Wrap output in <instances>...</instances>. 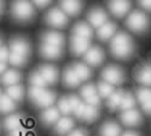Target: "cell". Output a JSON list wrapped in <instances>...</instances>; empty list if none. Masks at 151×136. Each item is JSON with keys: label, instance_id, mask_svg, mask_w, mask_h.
<instances>
[{"label": "cell", "instance_id": "obj_1", "mask_svg": "<svg viewBox=\"0 0 151 136\" xmlns=\"http://www.w3.org/2000/svg\"><path fill=\"white\" fill-rule=\"evenodd\" d=\"M111 54L117 59H127L132 56L134 51V45L128 34L126 33H117L111 40L110 43Z\"/></svg>", "mask_w": 151, "mask_h": 136}, {"label": "cell", "instance_id": "obj_2", "mask_svg": "<svg viewBox=\"0 0 151 136\" xmlns=\"http://www.w3.org/2000/svg\"><path fill=\"white\" fill-rule=\"evenodd\" d=\"M11 14L16 21L27 22L35 16V11L28 0H14L11 6Z\"/></svg>", "mask_w": 151, "mask_h": 136}, {"label": "cell", "instance_id": "obj_3", "mask_svg": "<svg viewBox=\"0 0 151 136\" xmlns=\"http://www.w3.org/2000/svg\"><path fill=\"white\" fill-rule=\"evenodd\" d=\"M126 26L133 33H144L150 27V21L146 15L142 11H134L128 16L126 21Z\"/></svg>", "mask_w": 151, "mask_h": 136}, {"label": "cell", "instance_id": "obj_4", "mask_svg": "<svg viewBox=\"0 0 151 136\" xmlns=\"http://www.w3.org/2000/svg\"><path fill=\"white\" fill-rule=\"evenodd\" d=\"M46 23L53 28H63L68 24L67 14L59 9H51L46 14Z\"/></svg>", "mask_w": 151, "mask_h": 136}, {"label": "cell", "instance_id": "obj_5", "mask_svg": "<svg viewBox=\"0 0 151 136\" xmlns=\"http://www.w3.org/2000/svg\"><path fill=\"white\" fill-rule=\"evenodd\" d=\"M102 78L108 82V83H111V84H120L123 82V78H124V73L123 71L119 68V66H115V65H110V66H106L103 72H102Z\"/></svg>", "mask_w": 151, "mask_h": 136}, {"label": "cell", "instance_id": "obj_6", "mask_svg": "<svg viewBox=\"0 0 151 136\" xmlns=\"http://www.w3.org/2000/svg\"><path fill=\"white\" fill-rule=\"evenodd\" d=\"M129 0H109L108 7L111 11V14L115 17H123L128 14L131 9Z\"/></svg>", "mask_w": 151, "mask_h": 136}, {"label": "cell", "instance_id": "obj_7", "mask_svg": "<svg viewBox=\"0 0 151 136\" xmlns=\"http://www.w3.org/2000/svg\"><path fill=\"white\" fill-rule=\"evenodd\" d=\"M70 47H71V53H74L75 56H82L90 49V40L81 38V36L73 35Z\"/></svg>", "mask_w": 151, "mask_h": 136}, {"label": "cell", "instance_id": "obj_8", "mask_svg": "<svg viewBox=\"0 0 151 136\" xmlns=\"http://www.w3.org/2000/svg\"><path fill=\"white\" fill-rule=\"evenodd\" d=\"M104 52L99 47H91L88 51L83 54L85 61L91 66H98L104 60Z\"/></svg>", "mask_w": 151, "mask_h": 136}, {"label": "cell", "instance_id": "obj_9", "mask_svg": "<svg viewBox=\"0 0 151 136\" xmlns=\"http://www.w3.org/2000/svg\"><path fill=\"white\" fill-rule=\"evenodd\" d=\"M142 115L138 110L132 108V110H127L123 111L121 115V122L124 125L127 127H137L142 123Z\"/></svg>", "mask_w": 151, "mask_h": 136}, {"label": "cell", "instance_id": "obj_10", "mask_svg": "<svg viewBox=\"0 0 151 136\" xmlns=\"http://www.w3.org/2000/svg\"><path fill=\"white\" fill-rule=\"evenodd\" d=\"M87 18H88L90 23L94 28H100L103 24H105L108 22V15L105 14V11L103 9H99V7L92 9L88 12Z\"/></svg>", "mask_w": 151, "mask_h": 136}, {"label": "cell", "instance_id": "obj_11", "mask_svg": "<svg viewBox=\"0 0 151 136\" xmlns=\"http://www.w3.org/2000/svg\"><path fill=\"white\" fill-rule=\"evenodd\" d=\"M59 4L68 16H78L83 6L82 0H59Z\"/></svg>", "mask_w": 151, "mask_h": 136}, {"label": "cell", "instance_id": "obj_12", "mask_svg": "<svg viewBox=\"0 0 151 136\" xmlns=\"http://www.w3.org/2000/svg\"><path fill=\"white\" fill-rule=\"evenodd\" d=\"M40 54L46 59H58L63 54V51H62V47L44 43L40 47Z\"/></svg>", "mask_w": 151, "mask_h": 136}, {"label": "cell", "instance_id": "obj_13", "mask_svg": "<svg viewBox=\"0 0 151 136\" xmlns=\"http://www.w3.org/2000/svg\"><path fill=\"white\" fill-rule=\"evenodd\" d=\"M59 113H60L59 108H57L55 106L47 107L41 113V122L46 125H51L53 123L59 120Z\"/></svg>", "mask_w": 151, "mask_h": 136}, {"label": "cell", "instance_id": "obj_14", "mask_svg": "<svg viewBox=\"0 0 151 136\" xmlns=\"http://www.w3.org/2000/svg\"><path fill=\"white\" fill-rule=\"evenodd\" d=\"M63 82L67 85L68 88H75V87H79L81 80L79 78V76L76 75L74 68H67L64 73H63Z\"/></svg>", "mask_w": 151, "mask_h": 136}, {"label": "cell", "instance_id": "obj_15", "mask_svg": "<svg viewBox=\"0 0 151 136\" xmlns=\"http://www.w3.org/2000/svg\"><path fill=\"white\" fill-rule=\"evenodd\" d=\"M10 52L23 54V56H28L29 54V45L26 40L16 38L12 39L10 42Z\"/></svg>", "mask_w": 151, "mask_h": 136}, {"label": "cell", "instance_id": "obj_16", "mask_svg": "<svg viewBox=\"0 0 151 136\" xmlns=\"http://www.w3.org/2000/svg\"><path fill=\"white\" fill-rule=\"evenodd\" d=\"M39 72L42 75V77L45 78V81L48 84H53L58 81V70L57 68L52 66V65H42L40 66Z\"/></svg>", "mask_w": 151, "mask_h": 136}, {"label": "cell", "instance_id": "obj_17", "mask_svg": "<svg viewBox=\"0 0 151 136\" xmlns=\"http://www.w3.org/2000/svg\"><path fill=\"white\" fill-rule=\"evenodd\" d=\"M55 100H56V94L53 92L44 90L42 94L34 101V105L37 106V107H42V108L45 107V108H47V107H51L53 105Z\"/></svg>", "mask_w": 151, "mask_h": 136}, {"label": "cell", "instance_id": "obj_18", "mask_svg": "<svg viewBox=\"0 0 151 136\" xmlns=\"http://www.w3.org/2000/svg\"><path fill=\"white\" fill-rule=\"evenodd\" d=\"M115 33H116V26H115V23L108 21L100 28H98L97 35H98V38L102 40V41H108L110 38L114 36Z\"/></svg>", "mask_w": 151, "mask_h": 136}, {"label": "cell", "instance_id": "obj_19", "mask_svg": "<svg viewBox=\"0 0 151 136\" xmlns=\"http://www.w3.org/2000/svg\"><path fill=\"white\" fill-rule=\"evenodd\" d=\"M100 136H121V127L115 122H106L99 130Z\"/></svg>", "mask_w": 151, "mask_h": 136}, {"label": "cell", "instance_id": "obj_20", "mask_svg": "<svg viewBox=\"0 0 151 136\" xmlns=\"http://www.w3.org/2000/svg\"><path fill=\"white\" fill-rule=\"evenodd\" d=\"M73 128H74V120L69 117H63L59 118V120L56 123L55 131L59 135H64V134H69Z\"/></svg>", "mask_w": 151, "mask_h": 136}, {"label": "cell", "instance_id": "obj_21", "mask_svg": "<svg viewBox=\"0 0 151 136\" xmlns=\"http://www.w3.org/2000/svg\"><path fill=\"white\" fill-rule=\"evenodd\" d=\"M42 41H44V43L62 47L63 45H64V36H63L60 33H57V31H48V33L44 34Z\"/></svg>", "mask_w": 151, "mask_h": 136}, {"label": "cell", "instance_id": "obj_22", "mask_svg": "<svg viewBox=\"0 0 151 136\" xmlns=\"http://www.w3.org/2000/svg\"><path fill=\"white\" fill-rule=\"evenodd\" d=\"M73 34L76 35V36H81V38H85V39H88V40L93 36L92 28L88 26V24H86L83 22L75 24V27L73 29Z\"/></svg>", "mask_w": 151, "mask_h": 136}, {"label": "cell", "instance_id": "obj_23", "mask_svg": "<svg viewBox=\"0 0 151 136\" xmlns=\"http://www.w3.org/2000/svg\"><path fill=\"white\" fill-rule=\"evenodd\" d=\"M137 80L144 85H151V65H144L138 70Z\"/></svg>", "mask_w": 151, "mask_h": 136}, {"label": "cell", "instance_id": "obj_24", "mask_svg": "<svg viewBox=\"0 0 151 136\" xmlns=\"http://www.w3.org/2000/svg\"><path fill=\"white\" fill-rule=\"evenodd\" d=\"M0 106H1V112L3 113H9V112H12V111L16 108V103L9 94H1Z\"/></svg>", "mask_w": 151, "mask_h": 136}, {"label": "cell", "instance_id": "obj_25", "mask_svg": "<svg viewBox=\"0 0 151 136\" xmlns=\"http://www.w3.org/2000/svg\"><path fill=\"white\" fill-rule=\"evenodd\" d=\"M74 70H75V72H76V75L79 76V78L81 80V81H87L91 76H92V71H91V69L87 66V65H85V64H82V63H76V64H74Z\"/></svg>", "mask_w": 151, "mask_h": 136}, {"label": "cell", "instance_id": "obj_26", "mask_svg": "<svg viewBox=\"0 0 151 136\" xmlns=\"http://www.w3.org/2000/svg\"><path fill=\"white\" fill-rule=\"evenodd\" d=\"M98 115H99V112H98V110H97L96 106L86 105L81 119L83 122H86V123H91V122H94L98 118Z\"/></svg>", "mask_w": 151, "mask_h": 136}, {"label": "cell", "instance_id": "obj_27", "mask_svg": "<svg viewBox=\"0 0 151 136\" xmlns=\"http://www.w3.org/2000/svg\"><path fill=\"white\" fill-rule=\"evenodd\" d=\"M19 81H21V75L16 70H9L3 75V83L7 84V85L18 84Z\"/></svg>", "mask_w": 151, "mask_h": 136}, {"label": "cell", "instance_id": "obj_28", "mask_svg": "<svg viewBox=\"0 0 151 136\" xmlns=\"http://www.w3.org/2000/svg\"><path fill=\"white\" fill-rule=\"evenodd\" d=\"M123 96L124 94L121 92V90H116L112 93L109 98H108V106L110 110H115L117 107L121 106V103L123 100Z\"/></svg>", "mask_w": 151, "mask_h": 136}, {"label": "cell", "instance_id": "obj_29", "mask_svg": "<svg viewBox=\"0 0 151 136\" xmlns=\"http://www.w3.org/2000/svg\"><path fill=\"white\" fill-rule=\"evenodd\" d=\"M21 122H22V116L21 115H11L9 116L5 122H4V127L6 130H15L19 127L21 124Z\"/></svg>", "mask_w": 151, "mask_h": 136}, {"label": "cell", "instance_id": "obj_30", "mask_svg": "<svg viewBox=\"0 0 151 136\" xmlns=\"http://www.w3.org/2000/svg\"><path fill=\"white\" fill-rule=\"evenodd\" d=\"M7 94L14 99L15 101L22 100V98L24 95V88L21 84H14V85H9L7 88Z\"/></svg>", "mask_w": 151, "mask_h": 136}, {"label": "cell", "instance_id": "obj_31", "mask_svg": "<svg viewBox=\"0 0 151 136\" xmlns=\"http://www.w3.org/2000/svg\"><path fill=\"white\" fill-rule=\"evenodd\" d=\"M112 93H114V87H112L111 83L108 82H100L98 85V94L100 98H105L108 99Z\"/></svg>", "mask_w": 151, "mask_h": 136}, {"label": "cell", "instance_id": "obj_32", "mask_svg": "<svg viewBox=\"0 0 151 136\" xmlns=\"http://www.w3.org/2000/svg\"><path fill=\"white\" fill-rule=\"evenodd\" d=\"M9 61H10V64H11V65H14V66H23L24 64L27 63V56H23V54H18V53L10 52Z\"/></svg>", "mask_w": 151, "mask_h": 136}, {"label": "cell", "instance_id": "obj_33", "mask_svg": "<svg viewBox=\"0 0 151 136\" xmlns=\"http://www.w3.org/2000/svg\"><path fill=\"white\" fill-rule=\"evenodd\" d=\"M134 105H135V99H134V96H133L131 93H127V94H124V96H123V100H122V103H121L120 108H121L122 111H127V110L134 108Z\"/></svg>", "mask_w": 151, "mask_h": 136}, {"label": "cell", "instance_id": "obj_34", "mask_svg": "<svg viewBox=\"0 0 151 136\" xmlns=\"http://www.w3.org/2000/svg\"><path fill=\"white\" fill-rule=\"evenodd\" d=\"M32 85H35V87H41L44 88L45 85L47 84V82L45 81V78L42 77V75L40 72H33L30 75V78H29Z\"/></svg>", "mask_w": 151, "mask_h": 136}, {"label": "cell", "instance_id": "obj_35", "mask_svg": "<svg viewBox=\"0 0 151 136\" xmlns=\"http://www.w3.org/2000/svg\"><path fill=\"white\" fill-rule=\"evenodd\" d=\"M58 108L60 111V113L63 115H69L71 112V107H70V103H69V96H63L60 100L58 101Z\"/></svg>", "mask_w": 151, "mask_h": 136}, {"label": "cell", "instance_id": "obj_36", "mask_svg": "<svg viewBox=\"0 0 151 136\" xmlns=\"http://www.w3.org/2000/svg\"><path fill=\"white\" fill-rule=\"evenodd\" d=\"M94 94H98V90L93 84H86L85 87H82V89H81V96L85 98V100L88 99L90 96L94 95Z\"/></svg>", "mask_w": 151, "mask_h": 136}, {"label": "cell", "instance_id": "obj_37", "mask_svg": "<svg viewBox=\"0 0 151 136\" xmlns=\"http://www.w3.org/2000/svg\"><path fill=\"white\" fill-rule=\"evenodd\" d=\"M44 90H45V89L41 88V87H35V85H32V87L29 88V92H28V95H29V98H30V100L34 103L36 99L42 94Z\"/></svg>", "mask_w": 151, "mask_h": 136}, {"label": "cell", "instance_id": "obj_38", "mask_svg": "<svg viewBox=\"0 0 151 136\" xmlns=\"http://www.w3.org/2000/svg\"><path fill=\"white\" fill-rule=\"evenodd\" d=\"M150 93H151V89H149V88H139V89L137 90L138 101H139L140 104H142L143 101H145L146 99H147V96L150 95Z\"/></svg>", "mask_w": 151, "mask_h": 136}, {"label": "cell", "instance_id": "obj_39", "mask_svg": "<svg viewBox=\"0 0 151 136\" xmlns=\"http://www.w3.org/2000/svg\"><path fill=\"white\" fill-rule=\"evenodd\" d=\"M69 103H70V107H71L73 112H74V111L78 108V106L81 104L80 99H79L76 95H70V96H69Z\"/></svg>", "mask_w": 151, "mask_h": 136}, {"label": "cell", "instance_id": "obj_40", "mask_svg": "<svg viewBox=\"0 0 151 136\" xmlns=\"http://www.w3.org/2000/svg\"><path fill=\"white\" fill-rule=\"evenodd\" d=\"M142 107H143V111L146 115H151V93L147 96L146 100L142 103Z\"/></svg>", "mask_w": 151, "mask_h": 136}, {"label": "cell", "instance_id": "obj_41", "mask_svg": "<svg viewBox=\"0 0 151 136\" xmlns=\"http://www.w3.org/2000/svg\"><path fill=\"white\" fill-rule=\"evenodd\" d=\"M9 58H10V52L9 49L5 47V46H1V51H0V63H6L9 61Z\"/></svg>", "mask_w": 151, "mask_h": 136}, {"label": "cell", "instance_id": "obj_42", "mask_svg": "<svg viewBox=\"0 0 151 136\" xmlns=\"http://www.w3.org/2000/svg\"><path fill=\"white\" fill-rule=\"evenodd\" d=\"M99 101H100L99 94H94V95L90 96L88 99H86V103H87V105H92V106H96V107L99 105Z\"/></svg>", "mask_w": 151, "mask_h": 136}, {"label": "cell", "instance_id": "obj_43", "mask_svg": "<svg viewBox=\"0 0 151 136\" xmlns=\"http://www.w3.org/2000/svg\"><path fill=\"white\" fill-rule=\"evenodd\" d=\"M85 107H86V105L81 103V104L78 106V108L74 111V115L76 116L78 118H80V119H81V117H82V115H83V111H85Z\"/></svg>", "mask_w": 151, "mask_h": 136}, {"label": "cell", "instance_id": "obj_44", "mask_svg": "<svg viewBox=\"0 0 151 136\" xmlns=\"http://www.w3.org/2000/svg\"><path fill=\"white\" fill-rule=\"evenodd\" d=\"M67 136H87V134H86V131L82 130V129H75V130L70 131Z\"/></svg>", "mask_w": 151, "mask_h": 136}, {"label": "cell", "instance_id": "obj_45", "mask_svg": "<svg viewBox=\"0 0 151 136\" xmlns=\"http://www.w3.org/2000/svg\"><path fill=\"white\" fill-rule=\"evenodd\" d=\"M26 135H27V134H26V131H24V129L17 128V129H15V130H12L9 136H26Z\"/></svg>", "mask_w": 151, "mask_h": 136}, {"label": "cell", "instance_id": "obj_46", "mask_svg": "<svg viewBox=\"0 0 151 136\" xmlns=\"http://www.w3.org/2000/svg\"><path fill=\"white\" fill-rule=\"evenodd\" d=\"M33 1L37 7H45L51 3V0H33Z\"/></svg>", "mask_w": 151, "mask_h": 136}, {"label": "cell", "instance_id": "obj_47", "mask_svg": "<svg viewBox=\"0 0 151 136\" xmlns=\"http://www.w3.org/2000/svg\"><path fill=\"white\" fill-rule=\"evenodd\" d=\"M139 4L147 11H151V0H139Z\"/></svg>", "mask_w": 151, "mask_h": 136}, {"label": "cell", "instance_id": "obj_48", "mask_svg": "<svg viewBox=\"0 0 151 136\" xmlns=\"http://www.w3.org/2000/svg\"><path fill=\"white\" fill-rule=\"evenodd\" d=\"M122 136H139V134L135 132V131H126Z\"/></svg>", "mask_w": 151, "mask_h": 136}, {"label": "cell", "instance_id": "obj_49", "mask_svg": "<svg viewBox=\"0 0 151 136\" xmlns=\"http://www.w3.org/2000/svg\"><path fill=\"white\" fill-rule=\"evenodd\" d=\"M4 12V0H1V14Z\"/></svg>", "mask_w": 151, "mask_h": 136}]
</instances>
